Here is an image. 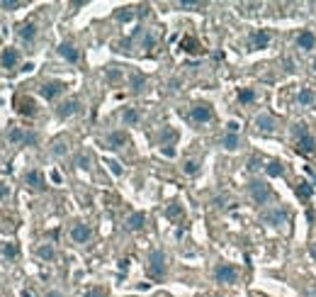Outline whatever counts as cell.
<instances>
[{
	"label": "cell",
	"mask_w": 316,
	"mask_h": 297,
	"mask_svg": "<svg viewBox=\"0 0 316 297\" xmlns=\"http://www.w3.org/2000/svg\"><path fill=\"white\" fill-rule=\"evenodd\" d=\"M24 2L22 0H0V7L2 10H17V7H22Z\"/></svg>",
	"instance_id": "obj_41"
},
{
	"label": "cell",
	"mask_w": 316,
	"mask_h": 297,
	"mask_svg": "<svg viewBox=\"0 0 316 297\" xmlns=\"http://www.w3.org/2000/svg\"><path fill=\"white\" fill-rule=\"evenodd\" d=\"M253 100H255V90H253V88H241V90H239V102H241V105H248Z\"/></svg>",
	"instance_id": "obj_36"
},
{
	"label": "cell",
	"mask_w": 316,
	"mask_h": 297,
	"mask_svg": "<svg viewBox=\"0 0 316 297\" xmlns=\"http://www.w3.org/2000/svg\"><path fill=\"white\" fill-rule=\"evenodd\" d=\"M0 253H2L7 261H15V258L20 256V246H17L15 241H5V244L0 246Z\"/></svg>",
	"instance_id": "obj_24"
},
{
	"label": "cell",
	"mask_w": 316,
	"mask_h": 297,
	"mask_svg": "<svg viewBox=\"0 0 316 297\" xmlns=\"http://www.w3.org/2000/svg\"><path fill=\"white\" fill-rule=\"evenodd\" d=\"M22 297H34V295H32L29 290H22Z\"/></svg>",
	"instance_id": "obj_56"
},
{
	"label": "cell",
	"mask_w": 316,
	"mask_h": 297,
	"mask_svg": "<svg viewBox=\"0 0 316 297\" xmlns=\"http://www.w3.org/2000/svg\"><path fill=\"white\" fill-rule=\"evenodd\" d=\"M71 239H73L75 244H88V241L93 239V229H90V224L75 222L73 226H71Z\"/></svg>",
	"instance_id": "obj_7"
},
{
	"label": "cell",
	"mask_w": 316,
	"mask_h": 297,
	"mask_svg": "<svg viewBox=\"0 0 316 297\" xmlns=\"http://www.w3.org/2000/svg\"><path fill=\"white\" fill-rule=\"evenodd\" d=\"M180 47L188 51V54H199L202 49H199V44H197V39L194 37H185L183 42H180Z\"/></svg>",
	"instance_id": "obj_35"
},
{
	"label": "cell",
	"mask_w": 316,
	"mask_h": 297,
	"mask_svg": "<svg viewBox=\"0 0 316 297\" xmlns=\"http://www.w3.org/2000/svg\"><path fill=\"white\" fill-rule=\"evenodd\" d=\"M178 7H180V10H202L204 2H197V0H180Z\"/></svg>",
	"instance_id": "obj_39"
},
{
	"label": "cell",
	"mask_w": 316,
	"mask_h": 297,
	"mask_svg": "<svg viewBox=\"0 0 316 297\" xmlns=\"http://www.w3.org/2000/svg\"><path fill=\"white\" fill-rule=\"evenodd\" d=\"M37 256H39L42 261H54V258H56V248H54L51 244H42V246L37 248Z\"/></svg>",
	"instance_id": "obj_30"
},
{
	"label": "cell",
	"mask_w": 316,
	"mask_h": 297,
	"mask_svg": "<svg viewBox=\"0 0 316 297\" xmlns=\"http://www.w3.org/2000/svg\"><path fill=\"white\" fill-rule=\"evenodd\" d=\"M39 144V134L37 132H27V137H24V147H37Z\"/></svg>",
	"instance_id": "obj_42"
},
{
	"label": "cell",
	"mask_w": 316,
	"mask_h": 297,
	"mask_svg": "<svg viewBox=\"0 0 316 297\" xmlns=\"http://www.w3.org/2000/svg\"><path fill=\"white\" fill-rule=\"evenodd\" d=\"M282 66H285V71H287V74H292V71H294V64H292V59H285V61H282Z\"/></svg>",
	"instance_id": "obj_49"
},
{
	"label": "cell",
	"mask_w": 316,
	"mask_h": 297,
	"mask_svg": "<svg viewBox=\"0 0 316 297\" xmlns=\"http://www.w3.org/2000/svg\"><path fill=\"white\" fill-rule=\"evenodd\" d=\"M163 215H166L168 220H180V217L185 215V210H183V205H180V202H175V200H173V202H168V207H166V212H163Z\"/></svg>",
	"instance_id": "obj_27"
},
{
	"label": "cell",
	"mask_w": 316,
	"mask_h": 297,
	"mask_svg": "<svg viewBox=\"0 0 316 297\" xmlns=\"http://www.w3.org/2000/svg\"><path fill=\"white\" fill-rule=\"evenodd\" d=\"M265 175H270V178H282V175H285V163L277 161V158L267 161V163H265Z\"/></svg>",
	"instance_id": "obj_21"
},
{
	"label": "cell",
	"mask_w": 316,
	"mask_h": 297,
	"mask_svg": "<svg viewBox=\"0 0 316 297\" xmlns=\"http://www.w3.org/2000/svg\"><path fill=\"white\" fill-rule=\"evenodd\" d=\"M24 183H27V185H29L32 190H44V188H47L44 173H42V171H37V168H34V171H27V173H24Z\"/></svg>",
	"instance_id": "obj_14"
},
{
	"label": "cell",
	"mask_w": 316,
	"mask_h": 297,
	"mask_svg": "<svg viewBox=\"0 0 316 297\" xmlns=\"http://www.w3.org/2000/svg\"><path fill=\"white\" fill-rule=\"evenodd\" d=\"M294 151L302 153V156H314L316 153V139L312 137V134L304 137V139H297V142H294Z\"/></svg>",
	"instance_id": "obj_16"
},
{
	"label": "cell",
	"mask_w": 316,
	"mask_h": 297,
	"mask_svg": "<svg viewBox=\"0 0 316 297\" xmlns=\"http://www.w3.org/2000/svg\"><path fill=\"white\" fill-rule=\"evenodd\" d=\"M15 107H17V112H20L22 117H34V115H37V102H34V98H29V95H17Z\"/></svg>",
	"instance_id": "obj_8"
},
{
	"label": "cell",
	"mask_w": 316,
	"mask_h": 297,
	"mask_svg": "<svg viewBox=\"0 0 316 297\" xmlns=\"http://www.w3.org/2000/svg\"><path fill=\"white\" fill-rule=\"evenodd\" d=\"M255 129H258L260 134H272V132L277 129V122H275V117H272L270 112H260V115L255 117Z\"/></svg>",
	"instance_id": "obj_9"
},
{
	"label": "cell",
	"mask_w": 316,
	"mask_h": 297,
	"mask_svg": "<svg viewBox=\"0 0 316 297\" xmlns=\"http://www.w3.org/2000/svg\"><path fill=\"white\" fill-rule=\"evenodd\" d=\"M105 166H107V168H110V171H112L115 175H122V173H124V171H122V166H120L117 161H107Z\"/></svg>",
	"instance_id": "obj_43"
},
{
	"label": "cell",
	"mask_w": 316,
	"mask_h": 297,
	"mask_svg": "<svg viewBox=\"0 0 316 297\" xmlns=\"http://www.w3.org/2000/svg\"><path fill=\"white\" fill-rule=\"evenodd\" d=\"M214 280L217 283H224V285H234L239 280V268L234 263H219L214 268Z\"/></svg>",
	"instance_id": "obj_5"
},
{
	"label": "cell",
	"mask_w": 316,
	"mask_h": 297,
	"mask_svg": "<svg viewBox=\"0 0 316 297\" xmlns=\"http://www.w3.org/2000/svg\"><path fill=\"white\" fill-rule=\"evenodd\" d=\"M214 297H221V295H214Z\"/></svg>",
	"instance_id": "obj_58"
},
{
	"label": "cell",
	"mask_w": 316,
	"mask_h": 297,
	"mask_svg": "<svg viewBox=\"0 0 316 297\" xmlns=\"http://www.w3.org/2000/svg\"><path fill=\"white\" fill-rule=\"evenodd\" d=\"M146 273H148L153 280H163V278H166V273H168V256H166V251L153 248V251L148 253Z\"/></svg>",
	"instance_id": "obj_1"
},
{
	"label": "cell",
	"mask_w": 316,
	"mask_h": 297,
	"mask_svg": "<svg viewBox=\"0 0 316 297\" xmlns=\"http://www.w3.org/2000/svg\"><path fill=\"white\" fill-rule=\"evenodd\" d=\"M146 85H148V78L144 74H139V71H131L129 74V88H131L134 95H141L146 90Z\"/></svg>",
	"instance_id": "obj_15"
},
{
	"label": "cell",
	"mask_w": 316,
	"mask_h": 297,
	"mask_svg": "<svg viewBox=\"0 0 316 297\" xmlns=\"http://www.w3.org/2000/svg\"><path fill=\"white\" fill-rule=\"evenodd\" d=\"M297 102L302 105V107H312L316 102V98H314V93H312V88H302L299 93H297Z\"/></svg>",
	"instance_id": "obj_25"
},
{
	"label": "cell",
	"mask_w": 316,
	"mask_h": 297,
	"mask_svg": "<svg viewBox=\"0 0 316 297\" xmlns=\"http://www.w3.org/2000/svg\"><path fill=\"white\" fill-rule=\"evenodd\" d=\"M44 297H66V295H63V293H59V290H49Z\"/></svg>",
	"instance_id": "obj_52"
},
{
	"label": "cell",
	"mask_w": 316,
	"mask_h": 297,
	"mask_svg": "<svg viewBox=\"0 0 316 297\" xmlns=\"http://www.w3.org/2000/svg\"><path fill=\"white\" fill-rule=\"evenodd\" d=\"M134 17H136L134 7H120V10L115 12V20H117V22H131Z\"/></svg>",
	"instance_id": "obj_33"
},
{
	"label": "cell",
	"mask_w": 316,
	"mask_h": 297,
	"mask_svg": "<svg viewBox=\"0 0 316 297\" xmlns=\"http://www.w3.org/2000/svg\"><path fill=\"white\" fill-rule=\"evenodd\" d=\"M144 226H146V212H131L124 222L126 231H141Z\"/></svg>",
	"instance_id": "obj_18"
},
{
	"label": "cell",
	"mask_w": 316,
	"mask_h": 297,
	"mask_svg": "<svg viewBox=\"0 0 316 297\" xmlns=\"http://www.w3.org/2000/svg\"><path fill=\"white\" fill-rule=\"evenodd\" d=\"M290 132H292L294 142H297V139H304V137H309V134H312V132H309V124H307V122H294Z\"/></svg>",
	"instance_id": "obj_28"
},
{
	"label": "cell",
	"mask_w": 316,
	"mask_h": 297,
	"mask_svg": "<svg viewBox=\"0 0 316 297\" xmlns=\"http://www.w3.org/2000/svg\"><path fill=\"white\" fill-rule=\"evenodd\" d=\"M156 47V34L148 29H141V49H153Z\"/></svg>",
	"instance_id": "obj_34"
},
{
	"label": "cell",
	"mask_w": 316,
	"mask_h": 297,
	"mask_svg": "<svg viewBox=\"0 0 316 297\" xmlns=\"http://www.w3.org/2000/svg\"><path fill=\"white\" fill-rule=\"evenodd\" d=\"M126 142H129V137H126V132H122V129H115V132L107 134V148H112V151L124 148Z\"/></svg>",
	"instance_id": "obj_19"
},
{
	"label": "cell",
	"mask_w": 316,
	"mask_h": 297,
	"mask_svg": "<svg viewBox=\"0 0 316 297\" xmlns=\"http://www.w3.org/2000/svg\"><path fill=\"white\" fill-rule=\"evenodd\" d=\"M239 129H241V124H239L236 120H231V122L226 124V132H231V134H239Z\"/></svg>",
	"instance_id": "obj_45"
},
{
	"label": "cell",
	"mask_w": 316,
	"mask_h": 297,
	"mask_svg": "<svg viewBox=\"0 0 316 297\" xmlns=\"http://www.w3.org/2000/svg\"><path fill=\"white\" fill-rule=\"evenodd\" d=\"M178 85H180V80H178V78H173V80H170V83H168V88H170V90H173V93H175V90H178Z\"/></svg>",
	"instance_id": "obj_51"
},
{
	"label": "cell",
	"mask_w": 316,
	"mask_h": 297,
	"mask_svg": "<svg viewBox=\"0 0 316 297\" xmlns=\"http://www.w3.org/2000/svg\"><path fill=\"white\" fill-rule=\"evenodd\" d=\"M51 180H54V183H61V175H59V173L54 171V173H51Z\"/></svg>",
	"instance_id": "obj_55"
},
{
	"label": "cell",
	"mask_w": 316,
	"mask_h": 297,
	"mask_svg": "<svg viewBox=\"0 0 316 297\" xmlns=\"http://www.w3.org/2000/svg\"><path fill=\"white\" fill-rule=\"evenodd\" d=\"M17 64H20V51H17L15 47L2 49V54H0V66H2V69H15Z\"/></svg>",
	"instance_id": "obj_13"
},
{
	"label": "cell",
	"mask_w": 316,
	"mask_h": 297,
	"mask_svg": "<svg viewBox=\"0 0 316 297\" xmlns=\"http://www.w3.org/2000/svg\"><path fill=\"white\" fill-rule=\"evenodd\" d=\"M183 171H185V175H197V173H199V161L188 158V161L183 163Z\"/></svg>",
	"instance_id": "obj_37"
},
{
	"label": "cell",
	"mask_w": 316,
	"mask_h": 297,
	"mask_svg": "<svg viewBox=\"0 0 316 297\" xmlns=\"http://www.w3.org/2000/svg\"><path fill=\"white\" fill-rule=\"evenodd\" d=\"M73 161H75V166L83 168V171H90V166H93V156H90L88 151H78Z\"/></svg>",
	"instance_id": "obj_29"
},
{
	"label": "cell",
	"mask_w": 316,
	"mask_h": 297,
	"mask_svg": "<svg viewBox=\"0 0 316 297\" xmlns=\"http://www.w3.org/2000/svg\"><path fill=\"white\" fill-rule=\"evenodd\" d=\"M309 253H312V258H314V261H316V241H314V244H312V246H309Z\"/></svg>",
	"instance_id": "obj_54"
},
{
	"label": "cell",
	"mask_w": 316,
	"mask_h": 297,
	"mask_svg": "<svg viewBox=\"0 0 316 297\" xmlns=\"http://www.w3.org/2000/svg\"><path fill=\"white\" fill-rule=\"evenodd\" d=\"M297 47H299L302 51H312L316 47V34L312 29H302V32L297 34Z\"/></svg>",
	"instance_id": "obj_17"
},
{
	"label": "cell",
	"mask_w": 316,
	"mask_h": 297,
	"mask_svg": "<svg viewBox=\"0 0 316 297\" xmlns=\"http://www.w3.org/2000/svg\"><path fill=\"white\" fill-rule=\"evenodd\" d=\"M61 93H66V83H63V80H47V83L39 85V95H42L44 100H54V98H59Z\"/></svg>",
	"instance_id": "obj_6"
},
{
	"label": "cell",
	"mask_w": 316,
	"mask_h": 297,
	"mask_svg": "<svg viewBox=\"0 0 316 297\" xmlns=\"http://www.w3.org/2000/svg\"><path fill=\"white\" fill-rule=\"evenodd\" d=\"M260 168L265 171V161H263L260 156H253V158H248V171H251V173L260 171Z\"/></svg>",
	"instance_id": "obj_40"
},
{
	"label": "cell",
	"mask_w": 316,
	"mask_h": 297,
	"mask_svg": "<svg viewBox=\"0 0 316 297\" xmlns=\"http://www.w3.org/2000/svg\"><path fill=\"white\" fill-rule=\"evenodd\" d=\"M120 71H117V69H112V71H107V78H110V80H117V78H120Z\"/></svg>",
	"instance_id": "obj_50"
},
{
	"label": "cell",
	"mask_w": 316,
	"mask_h": 297,
	"mask_svg": "<svg viewBox=\"0 0 316 297\" xmlns=\"http://www.w3.org/2000/svg\"><path fill=\"white\" fill-rule=\"evenodd\" d=\"M314 71H316V61H314Z\"/></svg>",
	"instance_id": "obj_57"
},
{
	"label": "cell",
	"mask_w": 316,
	"mask_h": 297,
	"mask_svg": "<svg viewBox=\"0 0 316 297\" xmlns=\"http://www.w3.org/2000/svg\"><path fill=\"white\" fill-rule=\"evenodd\" d=\"M158 139H161V147H173V144H175V139H178V132H175V129H170V127H163Z\"/></svg>",
	"instance_id": "obj_26"
},
{
	"label": "cell",
	"mask_w": 316,
	"mask_h": 297,
	"mask_svg": "<svg viewBox=\"0 0 316 297\" xmlns=\"http://www.w3.org/2000/svg\"><path fill=\"white\" fill-rule=\"evenodd\" d=\"M56 51H59V56L66 59L68 64H78V59H80V54H78V49H75L73 42H61Z\"/></svg>",
	"instance_id": "obj_12"
},
{
	"label": "cell",
	"mask_w": 316,
	"mask_h": 297,
	"mask_svg": "<svg viewBox=\"0 0 316 297\" xmlns=\"http://www.w3.org/2000/svg\"><path fill=\"white\" fill-rule=\"evenodd\" d=\"M267 44H270V32H267V29H253L251 37H248V47H251V51L265 49Z\"/></svg>",
	"instance_id": "obj_10"
},
{
	"label": "cell",
	"mask_w": 316,
	"mask_h": 297,
	"mask_svg": "<svg viewBox=\"0 0 316 297\" xmlns=\"http://www.w3.org/2000/svg\"><path fill=\"white\" fill-rule=\"evenodd\" d=\"M85 297H107V293H105L102 288H90V290L85 293Z\"/></svg>",
	"instance_id": "obj_44"
},
{
	"label": "cell",
	"mask_w": 316,
	"mask_h": 297,
	"mask_svg": "<svg viewBox=\"0 0 316 297\" xmlns=\"http://www.w3.org/2000/svg\"><path fill=\"white\" fill-rule=\"evenodd\" d=\"M294 193H297V198H299V200H309V198L314 195V185H312V183H307V180H299V183L294 185Z\"/></svg>",
	"instance_id": "obj_22"
},
{
	"label": "cell",
	"mask_w": 316,
	"mask_h": 297,
	"mask_svg": "<svg viewBox=\"0 0 316 297\" xmlns=\"http://www.w3.org/2000/svg\"><path fill=\"white\" fill-rule=\"evenodd\" d=\"M188 117H190V122H192V124H207V122H212L214 110H212V105H209V102H194V105L190 107Z\"/></svg>",
	"instance_id": "obj_3"
},
{
	"label": "cell",
	"mask_w": 316,
	"mask_h": 297,
	"mask_svg": "<svg viewBox=\"0 0 316 297\" xmlns=\"http://www.w3.org/2000/svg\"><path fill=\"white\" fill-rule=\"evenodd\" d=\"M126 268H129V261L122 258V261H120V271H126Z\"/></svg>",
	"instance_id": "obj_53"
},
{
	"label": "cell",
	"mask_w": 316,
	"mask_h": 297,
	"mask_svg": "<svg viewBox=\"0 0 316 297\" xmlns=\"http://www.w3.org/2000/svg\"><path fill=\"white\" fill-rule=\"evenodd\" d=\"M290 220V212L285 210V207H280V205H275V207H267L263 215H260V222L267 224V226H282V224Z\"/></svg>",
	"instance_id": "obj_4"
},
{
	"label": "cell",
	"mask_w": 316,
	"mask_h": 297,
	"mask_svg": "<svg viewBox=\"0 0 316 297\" xmlns=\"http://www.w3.org/2000/svg\"><path fill=\"white\" fill-rule=\"evenodd\" d=\"M10 198V188L5 183H0V200H7Z\"/></svg>",
	"instance_id": "obj_47"
},
{
	"label": "cell",
	"mask_w": 316,
	"mask_h": 297,
	"mask_svg": "<svg viewBox=\"0 0 316 297\" xmlns=\"http://www.w3.org/2000/svg\"><path fill=\"white\" fill-rule=\"evenodd\" d=\"M66 151H68L66 139H56V142L51 144V153H54V156H59V158H61V156H66Z\"/></svg>",
	"instance_id": "obj_38"
},
{
	"label": "cell",
	"mask_w": 316,
	"mask_h": 297,
	"mask_svg": "<svg viewBox=\"0 0 316 297\" xmlns=\"http://www.w3.org/2000/svg\"><path fill=\"white\" fill-rule=\"evenodd\" d=\"M139 120H141V117H139V112H136L134 107H126L124 112H122V122H124L126 127H134V124H139Z\"/></svg>",
	"instance_id": "obj_32"
},
{
	"label": "cell",
	"mask_w": 316,
	"mask_h": 297,
	"mask_svg": "<svg viewBox=\"0 0 316 297\" xmlns=\"http://www.w3.org/2000/svg\"><path fill=\"white\" fill-rule=\"evenodd\" d=\"M78 112H80V100L78 98H71V100H66L56 107V117H61V120H68V117H73Z\"/></svg>",
	"instance_id": "obj_11"
},
{
	"label": "cell",
	"mask_w": 316,
	"mask_h": 297,
	"mask_svg": "<svg viewBox=\"0 0 316 297\" xmlns=\"http://www.w3.org/2000/svg\"><path fill=\"white\" fill-rule=\"evenodd\" d=\"M226 202H229V195H219V198H214V205H217V207H226Z\"/></svg>",
	"instance_id": "obj_46"
},
{
	"label": "cell",
	"mask_w": 316,
	"mask_h": 297,
	"mask_svg": "<svg viewBox=\"0 0 316 297\" xmlns=\"http://www.w3.org/2000/svg\"><path fill=\"white\" fill-rule=\"evenodd\" d=\"M221 147L226 148V151H236V148H241V137H239V134L226 132V134L221 137Z\"/></svg>",
	"instance_id": "obj_23"
},
{
	"label": "cell",
	"mask_w": 316,
	"mask_h": 297,
	"mask_svg": "<svg viewBox=\"0 0 316 297\" xmlns=\"http://www.w3.org/2000/svg\"><path fill=\"white\" fill-rule=\"evenodd\" d=\"M24 137H27V132L20 129V127H12V129L7 132V142H10V144H24Z\"/></svg>",
	"instance_id": "obj_31"
},
{
	"label": "cell",
	"mask_w": 316,
	"mask_h": 297,
	"mask_svg": "<svg viewBox=\"0 0 316 297\" xmlns=\"http://www.w3.org/2000/svg\"><path fill=\"white\" fill-rule=\"evenodd\" d=\"M17 37H20L22 42L32 44V42L37 39V25H34V22H24V25H20V27H17Z\"/></svg>",
	"instance_id": "obj_20"
},
{
	"label": "cell",
	"mask_w": 316,
	"mask_h": 297,
	"mask_svg": "<svg viewBox=\"0 0 316 297\" xmlns=\"http://www.w3.org/2000/svg\"><path fill=\"white\" fill-rule=\"evenodd\" d=\"M161 153H163V156H168V158H173V156H175V148L173 147H161Z\"/></svg>",
	"instance_id": "obj_48"
},
{
	"label": "cell",
	"mask_w": 316,
	"mask_h": 297,
	"mask_svg": "<svg viewBox=\"0 0 316 297\" xmlns=\"http://www.w3.org/2000/svg\"><path fill=\"white\" fill-rule=\"evenodd\" d=\"M248 195H251V200L255 205H265V202L272 200V188H270L265 180L253 178L251 183H248Z\"/></svg>",
	"instance_id": "obj_2"
}]
</instances>
